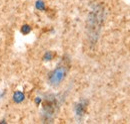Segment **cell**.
Listing matches in <instances>:
<instances>
[{
	"label": "cell",
	"mask_w": 130,
	"mask_h": 124,
	"mask_svg": "<svg viewBox=\"0 0 130 124\" xmlns=\"http://www.w3.org/2000/svg\"><path fill=\"white\" fill-rule=\"evenodd\" d=\"M104 20V8L102 5L98 4L90 11L87 19V32L88 40L90 45L96 44L101 30V26Z\"/></svg>",
	"instance_id": "obj_1"
},
{
	"label": "cell",
	"mask_w": 130,
	"mask_h": 124,
	"mask_svg": "<svg viewBox=\"0 0 130 124\" xmlns=\"http://www.w3.org/2000/svg\"><path fill=\"white\" fill-rule=\"evenodd\" d=\"M68 72V65L65 64L64 60H62V63L57 66V68L51 72L48 76V81L49 83L53 86H57L61 83L66 77V74Z\"/></svg>",
	"instance_id": "obj_2"
},
{
	"label": "cell",
	"mask_w": 130,
	"mask_h": 124,
	"mask_svg": "<svg viewBox=\"0 0 130 124\" xmlns=\"http://www.w3.org/2000/svg\"><path fill=\"white\" fill-rule=\"evenodd\" d=\"M85 109H86V104H84V102L82 101L80 103H78L75 107V111H76V114L79 115V116H82L84 115L85 113Z\"/></svg>",
	"instance_id": "obj_3"
},
{
	"label": "cell",
	"mask_w": 130,
	"mask_h": 124,
	"mask_svg": "<svg viewBox=\"0 0 130 124\" xmlns=\"http://www.w3.org/2000/svg\"><path fill=\"white\" fill-rule=\"evenodd\" d=\"M24 99V94L21 91H16L13 95V100L16 102V103H20L21 101H23Z\"/></svg>",
	"instance_id": "obj_4"
},
{
	"label": "cell",
	"mask_w": 130,
	"mask_h": 124,
	"mask_svg": "<svg viewBox=\"0 0 130 124\" xmlns=\"http://www.w3.org/2000/svg\"><path fill=\"white\" fill-rule=\"evenodd\" d=\"M21 33L23 34V35H27L29 32L31 31V27L29 26V25H23L22 27H21Z\"/></svg>",
	"instance_id": "obj_5"
},
{
	"label": "cell",
	"mask_w": 130,
	"mask_h": 124,
	"mask_svg": "<svg viewBox=\"0 0 130 124\" xmlns=\"http://www.w3.org/2000/svg\"><path fill=\"white\" fill-rule=\"evenodd\" d=\"M36 8L39 9V10H44V3L41 2V1H38L36 3Z\"/></svg>",
	"instance_id": "obj_6"
},
{
	"label": "cell",
	"mask_w": 130,
	"mask_h": 124,
	"mask_svg": "<svg viewBox=\"0 0 130 124\" xmlns=\"http://www.w3.org/2000/svg\"><path fill=\"white\" fill-rule=\"evenodd\" d=\"M43 59H44V60H47V61L51 60V59H52V53H50V52L46 53V54H45V56L43 57Z\"/></svg>",
	"instance_id": "obj_7"
}]
</instances>
